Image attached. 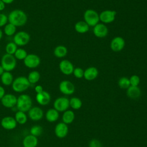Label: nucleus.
Segmentation results:
<instances>
[{
	"mask_svg": "<svg viewBox=\"0 0 147 147\" xmlns=\"http://www.w3.org/2000/svg\"><path fill=\"white\" fill-rule=\"evenodd\" d=\"M75 119V114L72 110H66L64 111L62 116L63 122L65 124L71 123Z\"/></svg>",
	"mask_w": 147,
	"mask_h": 147,
	"instance_id": "26",
	"label": "nucleus"
},
{
	"mask_svg": "<svg viewBox=\"0 0 147 147\" xmlns=\"http://www.w3.org/2000/svg\"><path fill=\"white\" fill-rule=\"evenodd\" d=\"M42 133V127L40 125H34L30 129V134L36 137L40 136Z\"/></svg>",
	"mask_w": 147,
	"mask_h": 147,
	"instance_id": "34",
	"label": "nucleus"
},
{
	"mask_svg": "<svg viewBox=\"0 0 147 147\" xmlns=\"http://www.w3.org/2000/svg\"><path fill=\"white\" fill-rule=\"evenodd\" d=\"M68 52L67 48L64 45H58L56 47L53 51L54 55L57 58L65 57Z\"/></svg>",
	"mask_w": 147,
	"mask_h": 147,
	"instance_id": "25",
	"label": "nucleus"
},
{
	"mask_svg": "<svg viewBox=\"0 0 147 147\" xmlns=\"http://www.w3.org/2000/svg\"><path fill=\"white\" fill-rule=\"evenodd\" d=\"M3 2L6 5V4H11L12 3L14 0H2Z\"/></svg>",
	"mask_w": 147,
	"mask_h": 147,
	"instance_id": "42",
	"label": "nucleus"
},
{
	"mask_svg": "<svg viewBox=\"0 0 147 147\" xmlns=\"http://www.w3.org/2000/svg\"><path fill=\"white\" fill-rule=\"evenodd\" d=\"M27 52L23 48H17L15 53L14 54V56L16 59V60H24L25 58L28 55Z\"/></svg>",
	"mask_w": 147,
	"mask_h": 147,
	"instance_id": "32",
	"label": "nucleus"
},
{
	"mask_svg": "<svg viewBox=\"0 0 147 147\" xmlns=\"http://www.w3.org/2000/svg\"><path fill=\"white\" fill-rule=\"evenodd\" d=\"M89 26L84 21L77 22L74 26L75 30L79 33H85L89 30Z\"/></svg>",
	"mask_w": 147,
	"mask_h": 147,
	"instance_id": "24",
	"label": "nucleus"
},
{
	"mask_svg": "<svg viewBox=\"0 0 147 147\" xmlns=\"http://www.w3.org/2000/svg\"><path fill=\"white\" fill-rule=\"evenodd\" d=\"M117 12L115 10H106L99 14V20L103 24H109L113 22L115 18Z\"/></svg>",
	"mask_w": 147,
	"mask_h": 147,
	"instance_id": "10",
	"label": "nucleus"
},
{
	"mask_svg": "<svg viewBox=\"0 0 147 147\" xmlns=\"http://www.w3.org/2000/svg\"><path fill=\"white\" fill-rule=\"evenodd\" d=\"M88 147H102V145L99 140L93 139L90 141Z\"/></svg>",
	"mask_w": 147,
	"mask_h": 147,
	"instance_id": "38",
	"label": "nucleus"
},
{
	"mask_svg": "<svg viewBox=\"0 0 147 147\" xmlns=\"http://www.w3.org/2000/svg\"><path fill=\"white\" fill-rule=\"evenodd\" d=\"M94 34L98 38L106 37L108 34V28L104 24L98 23L93 28Z\"/></svg>",
	"mask_w": 147,
	"mask_h": 147,
	"instance_id": "16",
	"label": "nucleus"
},
{
	"mask_svg": "<svg viewBox=\"0 0 147 147\" xmlns=\"http://www.w3.org/2000/svg\"><path fill=\"white\" fill-rule=\"evenodd\" d=\"M5 71L4 70V69L3 68V67L1 66V65L0 64V76L3 74V72H5Z\"/></svg>",
	"mask_w": 147,
	"mask_h": 147,
	"instance_id": "43",
	"label": "nucleus"
},
{
	"mask_svg": "<svg viewBox=\"0 0 147 147\" xmlns=\"http://www.w3.org/2000/svg\"><path fill=\"white\" fill-rule=\"evenodd\" d=\"M1 80L3 85L9 86L11 85L14 80V78L10 72L5 71L3 74L1 76Z\"/></svg>",
	"mask_w": 147,
	"mask_h": 147,
	"instance_id": "23",
	"label": "nucleus"
},
{
	"mask_svg": "<svg viewBox=\"0 0 147 147\" xmlns=\"http://www.w3.org/2000/svg\"><path fill=\"white\" fill-rule=\"evenodd\" d=\"M17 98L12 94H6L1 99V104L6 108H12L16 106Z\"/></svg>",
	"mask_w": 147,
	"mask_h": 147,
	"instance_id": "11",
	"label": "nucleus"
},
{
	"mask_svg": "<svg viewBox=\"0 0 147 147\" xmlns=\"http://www.w3.org/2000/svg\"><path fill=\"white\" fill-rule=\"evenodd\" d=\"M125 45V40L119 36L113 38L110 42V48L114 52H119L122 51Z\"/></svg>",
	"mask_w": 147,
	"mask_h": 147,
	"instance_id": "13",
	"label": "nucleus"
},
{
	"mask_svg": "<svg viewBox=\"0 0 147 147\" xmlns=\"http://www.w3.org/2000/svg\"><path fill=\"white\" fill-rule=\"evenodd\" d=\"M23 147H24V146H23Z\"/></svg>",
	"mask_w": 147,
	"mask_h": 147,
	"instance_id": "46",
	"label": "nucleus"
},
{
	"mask_svg": "<svg viewBox=\"0 0 147 147\" xmlns=\"http://www.w3.org/2000/svg\"><path fill=\"white\" fill-rule=\"evenodd\" d=\"M126 1H128V0H126Z\"/></svg>",
	"mask_w": 147,
	"mask_h": 147,
	"instance_id": "45",
	"label": "nucleus"
},
{
	"mask_svg": "<svg viewBox=\"0 0 147 147\" xmlns=\"http://www.w3.org/2000/svg\"><path fill=\"white\" fill-rule=\"evenodd\" d=\"M1 65L5 71L10 72L14 69L17 65V60L14 55L5 53L1 60Z\"/></svg>",
	"mask_w": 147,
	"mask_h": 147,
	"instance_id": "4",
	"label": "nucleus"
},
{
	"mask_svg": "<svg viewBox=\"0 0 147 147\" xmlns=\"http://www.w3.org/2000/svg\"><path fill=\"white\" fill-rule=\"evenodd\" d=\"M84 71L82 68L77 67L76 68H74L72 74H74V75L75 76V78L80 79L84 76Z\"/></svg>",
	"mask_w": 147,
	"mask_h": 147,
	"instance_id": "36",
	"label": "nucleus"
},
{
	"mask_svg": "<svg viewBox=\"0 0 147 147\" xmlns=\"http://www.w3.org/2000/svg\"><path fill=\"white\" fill-rule=\"evenodd\" d=\"M130 86H138L140 83V78L137 75H133L129 78Z\"/></svg>",
	"mask_w": 147,
	"mask_h": 147,
	"instance_id": "35",
	"label": "nucleus"
},
{
	"mask_svg": "<svg viewBox=\"0 0 147 147\" xmlns=\"http://www.w3.org/2000/svg\"><path fill=\"white\" fill-rule=\"evenodd\" d=\"M17 27L12 24L8 22L4 26L3 32L7 36H14L16 33Z\"/></svg>",
	"mask_w": 147,
	"mask_h": 147,
	"instance_id": "29",
	"label": "nucleus"
},
{
	"mask_svg": "<svg viewBox=\"0 0 147 147\" xmlns=\"http://www.w3.org/2000/svg\"><path fill=\"white\" fill-rule=\"evenodd\" d=\"M69 107V100L66 97H59L53 102V107L59 112L65 111Z\"/></svg>",
	"mask_w": 147,
	"mask_h": 147,
	"instance_id": "8",
	"label": "nucleus"
},
{
	"mask_svg": "<svg viewBox=\"0 0 147 147\" xmlns=\"http://www.w3.org/2000/svg\"><path fill=\"white\" fill-rule=\"evenodd\" d=\"M5 94H5V88L2 86H0V99H1Z\"/></svg>",
	"mask_w": 147,
	"mask_h": 147,
	"instance_id": "40",
	"label": "nucleus"
},
{
	"mask_svg": "<svg viewBox=\"0 0 147 147\" xmlns=\"http://www.w3.org/2000/svg\"><path fill=\"white\" fill-rule=\"evenodd\" d=\"M5 4L3 2L2 0H0V11H3L5 9Z\"/></svg>",
	"mask_w": 147,
	"mask_h": 147,
	"instance_id": "41",
	"label": "nucleus"
},
{
	"mask_svg": "<svg viewBox=\"0 0 147 147\" xmlns=\"http://www.w3.org/2000/svg\"><path fill=\"white\" fill-rule=\"evenodd\" d=\"M17 45L13 42H8L5 46V51L6 53L14 55L16 50L17 49Z\"/></svg>",
	"mask_w": 147,
	"mask_h": 147,
	"instance_id": "31",
	"label": "nucleus"
},
{
	"mask_svg": "<svg viewBox=\"0 0 147 147\" xmlns=\"http://www.w3.org/2000/svg\"><path fill=\"white\" fill-rule=\"evenodd\" d=\"M68 127L64 122L58 123L55 127V134L59 138H64L68 134Z\"/></svg>",
	"mask_w": 147,
	"mask_h": 147,
	"instance_id": "17",
	"label": "nucleus"
},
{
	"mask_svg": "<svg viewBox=\"0 0 147 147\" xmlns=\"http://www.w3.org/2000/svg\"><path fill=\"white\" fill-rule=\"evenodd\" d=\"M2 36H3V32H2V30H1V28H0V40H1V38H2Z\"/></svg>",
	"mask_w": 147,
	"mask_h": 147,
	"instance_id": "44",
	"label": "nucleus"
},
{
	"mask_svg": "<svg viewBox=\"0 0 147 147\" xmlns=\"http://www.w3.org/2000/svg\"><path fill=\"white\" fill-rule=\"evenodd\" d=\"M118 84L119 87L122 89H127L130 86L129 79L126 77L121 78L118 80Z\"/></svg>",
	"mask_w": 147,
	"mask_h": 147,
	"instance_id": "33",
	"label": "nucleus"
},
{
	"mask_svg": "<svg viewBox=\"0 0 147 147\" xmlns=\"http://www.w3.org/2000/svg\"><path fill=\"white\" fill-rule=\"evenodd\" d=\"M99 74L98 70L96 67H90L87 68L84 72V78L87 80H94L98 76Z\"/></svg>",
	"mask_w": 147,
	"mask_h": 147,
	"instance_id": "19",
	"label": "nucleus"
},
{
	"mask_svg": "<svg viewBox=\"0 0 147 147\" xmlns=\"http://www.w3.org/2000/svg\"><path fill=\"white\" fill-rule=\"evenodd\" d=\"M40 77L41 75L38 71H32L29 73L27 78L30 84H34L39 81Z\"/></svg>",
	"mask_w": 147,
	"mask_h": 147,
	"instance_id": "27",
	"label": "nucleus"
},
{
	"mask_svg": "<svg viewBox=\"0 0 147 147\" xmlns=\"http://www.w3.org/2000/svg\"><path fill=\"white\" fill-rule=\"evenodd\" d=\"M51 95L47 91L44 90L40 93L36 94V100L37 102L41 106H45L48 105L51 101Z\"/></svg>",
	"mask_w": 147,
	"mask_h": 147,
	"instance_id": "18",
	"label": "nucleus"
},
{
	"mask_svg": "<svg viewBox=\"0 0 147 147\" xmlns=\"http://www.w3.org/2000/svg\"><path fill=\"white\" fill-rule=\"evenodd\" d=\"M32 104L31 97L28 94H23L17 98L16 107L18 110L26 113L32 107Z\"/></svg>",
	"mask_w": 147,
	"mask_h": 147,
	"instance_id": "3",
	"label": "nucleus"
},
{
	"mask_svg": "<svg viewBox=\"0 0 147 147\" xmlns=\"http://www.w3.org/2000/svg\"><path fill=\"white\" fill-rule=\"evenodd\" d=\"M34 91L36 92V94H38L43 91L44 90L42 87L41 85H36L34 87Z\"/></svg>",
	"mask_w": 147,
	"mask_h": 147,
	"instance_id": "39",
	"label": "nucleus"
},
{
	"mask_svg": "<svg viewBox=\"0 0 147 147\" xmlns=\"http://www.w3.org/2000/svg\"><path fill=\"white\" fill-rule=\"evenodd\" d=\"M30 85L27 77L20 76L14 79L11 86L14 91L16 92H22L28 90Z\"/></svg>",
	"mask_w": 147,
	"mask_h": 147,
	"instance_id": "2",
	"label": "nucleus"
},
{
	"mask_svg": "<svg viewBox=\"0 0 147 147\" xmlns=\"http://www.w3.org/2000/svg\"><path fill=\"white\" fill-rule=\"evenodd\" d=\"M59 117V111L54 108L48 109L45 113V118L49 122L56 121Z\"/></svg>",
	"mask_w": 147,
	"mask_h": 147,
	"instance_id": "22",
	"label": "nucleus"
},
{
	"mask_svg": "<svg viewBox=\"0 0 147 147\" xmlns=\"http://www.w3.org/2000/svg\"><path fill=\"white\" fill-rule=\"evenodd\" d=\"M14 118L17 123L20 125L25 124L28 120V117L25 112L18 110L14 116Z\"/></svg>",
	"mask_w": 147,
	"mask_h": 147,
	"instance_id": "28",
	"label": "nucleus"
},
{
	"mask_svg": "<svg viewBox=\"0 0 147 147\" xmlns=\"http://www.w3.org/2000/svg\"><path fill=\"white\" fill-rule=\"evenodd\" d=\"M141 94L140 88L138 86H130L127 88L126 94L127 96L131 99H136L138 98Z\"/></svg>",
	"mask_w": 147,
	"mask_h": 147,
	"instance_id": "21",
	"label": "nucleus"
},
{
	"mask_svg": "<svg viewBox=\"0 0 147 147\" xmlns=\"http://www.w3.org/2000/svg\"><path fill=\"white\" fill-rule=\"evenodd\" d=\"M8 22V17L4 13H0V28L4 26Z\"/></svg>",
	"mask_w": 147,
	"mask_h": 147,
	"instance_id": "37",
	"label": "nucleus"
},
{
	"mask_svg": "<svg viewBox=\"0 0 147 147\" xmlns=\"http://www.w3.org/2000/svg\"><path fill=\"white\" fill-rule=\"evenodd\" d=\"M37 144V137L31 134L26 136L22 141V145L24 147H36Z\"/></svg>",
	"mask_w": 147,
	"mask_h": 147,
	"instance_id": "20",
	"label": "nucleus"
},
{
	"mask_svg": "<svg viewBox=\"0 0 147 147\" xmlns=\"http://www.w3.org/2000/svg\"><path fill=\"white\" fill-rule=\"evenodd\" d=\"M30 39L29 34L25 31H19L15 33L13 36V42L19 47L27 45Z\"/></svg>",
	"mask_w": 147,
	"mask_h": 147,
	"instance_id": "6",
	"label": "nucleus"
},
{
	"mask_svg": "<svg viewBox=\"0 0 147 147\" xmlns=\"http://www.w3.org/2000/svg\"><path fill=\"white\" fill-rule=\"evenodd\" d=\"M28 112L29 118L34 121H40L42 119L44 115L42 110L40 107L37 106L32 107Z\"/></svg>",
	"mask_w": 147,
	"mask_h": 147,
	"instance_id": "15",
	"label": "nucleus"
},
{
	"mask_svg": "<svg viewBox=\"0 0 147 147\" xmlns=\"http://www.w3.org/2000/svg\"><path fill=\"white\" fill-rule=\"evenodd\" d=\"M60 91L65 95H71L72 94L75 90V86L74 84L67 80L61 81L59 86Z\"/></svg>",
	"mask_w": 147,
	"mask_h": 147,
	"instance_id": "9",
	"label": "nucleus"
},
{
	"mask_svg": "<svg viewBox=\"0 0 147 147\" xmlns=\"http://www.w3.org/2000/svg\"><path fill=\"white\" fill-rule=\"evenodd\" d=\"M23 61L26 67L33 69L37 68L40 64L41 59L38 55L34 53H29L28 54Z\"/></svg>",
	"mask_w": 147,
	"mask_h": 147,
	"instance_id": "7",
	"label": "nucleus"
},
{
	"mask_svg": "<svg viewBox=\"0 0 147 147\" xmlns=\"http://www.w3.org/2000/svg\"><path fill=\"white\" fill-rule=\"evenodd\" d=\"M84 21L89 26H94L99 23V14L93 9H87L84 13Z\"/></svg>",
	"mask_w": 147,
	"mask_h": 147,
	"instance_id": "5",
	"label": "nucleus"
},
{
	"mask_svg": "<svg viewBox=\"0 0 147 147\" xmlns=\"http://www.w3.org/2000/svg\"><path fill=\"white\" fill-rule=\"evenodd\" d=\"M17 124L15 118L10 116H6L1 121V125L5 130H13L16 127Z\"/></svg>",
	"mask_w": 147,
	"mask_h": 147,
	"instance_id": "12",
	"label": "nucleus"
},
{
	"mask_svg": "<svg viewBox=\"0 0 147 147\" xmlns=\"http://www.w3.org/2000/svg\"><path fill=\"white\" fill-rule=\"evenodd\" d=\"M82 106V102L79 98L72 97L69 100V106L73 109L78 110Z\"/></svg>",
	"mask_w": 147,
	"mask_h": 147,
	"instance_id": "30",
	"label": "nucleus"
},
{
	"mask_svg": "<svg viewBox=\"0 0 147 147\" xmlns=\"http://www.w3.org/2000/svg\"><path fill=\"white\" fill-rule=\"evenodd\" d=\"M59 67L61 72L66 75L72 74L74 69L72 63L68 60H61L59 63Z\"/></svg>",
	"mask_w": 147,
	"mask_h": 147,
	"instance_id": "14",
	"label": "nucleus"
},
{
	"mask_svg": "<svg viewBox=\"0 0 147 147\" xmlns=\"http://www.w3.org/2000/svg\"><path fill=\"white\" fill-rule=\"evenodd\" d=\"M7 17L8 22L12 24L16 27L23 26L28 21L26 14L21 9H14L11 11Z\"/></svg>",
	"mask_w": 147,
	"mask_h": 147,
	"instance_id": "1",
	"label": "nucleus"
}]
</instances>
